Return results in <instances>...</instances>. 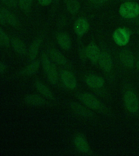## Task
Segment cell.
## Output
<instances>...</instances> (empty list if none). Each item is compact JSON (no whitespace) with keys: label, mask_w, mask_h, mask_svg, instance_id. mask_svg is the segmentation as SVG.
<instances>
[{"label":"cell","mask_w":139,"mask_h":156,"mask_svg":"<svg viewBox=\"0 0 139 156\" xmlns=\"http://www.w3.org/2000/svg\"><path fill=\"white\" fill-rule=\"evenodd\" d=\"M25 101L28 105L34 106H42L45 104V101L42 97L37 94H30L25 97Z\"/></svg>","instance_id":"2e32d148"},{"label":"cell","mask_w":139,"mask_h":156,"mask_svg":"<svg viewBox=\"0 0 139 156\" xmlns=\"http://www.w3.org/2000/svg\"><path fill=\"white\" fill-rule=\"evenodd\" d=\"M98 61L100 67L104 71L110 72L113 64L111 56L108 54L104 52L100 54Z\"/></svg>","instance_id":"7c38bea8"},{"label":"cell","mask_w":139,"mask_h":156,"mask_svg":"<svg viewBox=\"0 0 139 156\" xmlns=\"http://www.w3.org/2000/svg\"><path fill=\"white\" fill-rule=\"evenodd\" d=\"M18 4L20 9L25 12H28L32 7L33 0H18Z\"/></svg>","instance_id":"603a6c76"},{"label":"cell","mask_w":139,"mask_h":156,"mask_svg":"<svg viewBox=\"0 0 139 156\" xmlns=\"http://www.w3.org/2000/svg\"><path fill=\"white\" fill-rule=\"evenodd\" d=\"M38 3L43 6H48L52 3V0H38Z\"/></svg>","instance_id":"484cf974"},{"label":"cell","mask_w":139,"mask_h":156,"mask_svg":"<svg viewBox=\"0 0 139 156\" xmlns=\"http://www.w3.org/2000/svg\"><path fill=\"white\" fill-rule=\"evenodd\" d=\"M49 53L50 58L56 63L60 65H65L67 63L66 58L57 49H50Z\"/></svg>","instance_id":"9a60e30c"},{"label":"cell","mask_w":139,"mask_h":156,"mask_svg":"<svg viewBox=\"0 0 139 156\" xmlns=\"http://www.w3.org/2000/svg\"><path fill=\"white\" fill-rule=\"evenodd\" d=\"M74 144L77 149L84 153H89L90 146L87 139L83 135H77L74 139Z\"/></svg>","instance_id":"9c48e42d"},{"label":"cell","mask_w":139,"mask_h":156,"mask_svg":"<svg viewBox=\"0 0 139 156\" xmlns=\"http://www.w3.org/2000/svg\"><path fill=\"white\" fill-rule=\"evenodd\" d=\"M0 43L1 45L3 47H8L10 44L9 37L2 29L0 31Z\"/></svg>","instance_id":"cb8c5ba5"},{"label":"cell","mask_w":139,"mask_h":156,"mask_svg":"<svg viewBox=\"0 0 139 156\" xmlns=\"http://www.w3.org/2000/svg\"><path fill=\"white\" fill-rule=\"evenodd\" d=\"M57 40L58 44L62 49L68 50L72 46V42L68 35L65 33H60L58 35Z\"/></svg>","instance_id":"5bb4252c"},{"label":"cell","mask_w":139,"mask_h":156,"mask_svg":"<svg viewBox=\"0 0 139 156\" xmlns=\"http://www.w3.org/2000/svg\"><path fill=\"white\" fill-rule=\"evenodd\" d=\"M115 41L118 45L124 46L128 43L130 39V34L125 29L119 28L116 30L113 34Z\"/></svg>","instance_id":"52a82bcc"},{"label":"cell","mask_w":139,"mask_h":156,"mask_svg":"<svg viewBox=\"0 0 139 156\" xmlns=\"http://www.w3.org/2000/svg\"><path fill=\"white\" fill-rule=\"evenodd\" d=\"M0 21L3 25L8 23L12 26H15L17 24V20L14 14L8 9L4 8L1 10Z\"/></svg>","instance_id":"ba28073f"},{"label":"cell","mask_w":139,"mask_h":156,"mask_svg":"<svg viewBox=\"0 0 139 156\" xmlns=\"http://www.w3.org/2000/svg\"><path fill=\"white\" fill-rule=\"evenodd\" d=\"M124 101L127 110L130 113L136 114L139 111V101L136 93L128 89L124 93Z\"/></svg>","instance_id":"3957f363"},{"label":"cell","mask_w":139,"mask_h":156,"mask_svg":"<svg viewBox=\"0 0 139 156\" xmlns=\"http://www.w3.org/2000/svg\"><path fill=\"white\" fill-rule=\"evenodd\" d=\"M91 3L94 4H101L105 3L107 0H89Z\"/></svg>","instance_id":"4316f807"},{"label":"cell","mask_w":139,"mask_h":156,"mask_svg":"<svg viewBox=\"0 0 139 156\" xmlns=\"http://www.w3.org/2000/svg\"><path fill=\"white\" fill-rule=\"evenodd\" d=\"M35 86L38 91L45 97L50 100L54 99L52 93L43 83L40 81H37L35 83Z\"/></svg>","instance_id":"ffe728a7"},{"label":"cell","mask_w":139,"mask_h":156,"mask_svg":"<svg viewBox=\"0 0 139 156\" xmlns=\"http://www.w3.org/2000/svg\"><path fill=\"white\" fill-rule=\"evenodd\" d=\"M55 2H59V1H60V0H55Z\"/></svg>","instance_id":"f546056e"},{"label":"cell","mask_w":139,"mask_h":156,"mask_svg":"<svg viewBox=\"0 0 139 156\" xmlns=\"http://www.w3.org/2000/svg\"><path fill=\"white\" fill-rule=\"evenodd\" d=\"M79 100L87 107L92 110L99 111L103 113H108V109L93 94L84 92L80 94Z\"/></svg>","instance_id":"6da1fadb"},{"label":"cell","mask_w":139,"mask_h":156,"mask_svg":"<svg viewBox=\"0 0 139 156\" xmlns=\"http://www.w3.org/2000/svg\"><path fill=\"white\" fill-rule=\"evenodd\" d=\"M6 65L4 62H1L0 65V71L1 73H3L6 69Z\"/></svg>","instance_id":"83f0119b"},{"label":"cell","mask_w":139,"mask_h":156,"mask_svg":"<svg viewBox=\"0 0 139 156\" xmlns=\"http://www.w3.org/2000/svg\"><path fill=\"white\" fill-rule=\"evenodd\" d=\"M137 66L138 69L139 70V60H138L137 62Z\"/></svg>","instance_id":"f1b7e54d"},{"label":"cell","mask_w":139,"mask_h":156,"mask_svg":"<svg viewBox=\"0 0 139 156\" xmlns=\"http://www.w3.org/2000/svg\"><path fill=\"white\" fill-rule=\"evenodd\" d=\"M86 56L94 63L98 61L100 54L99 48L95 44H91L87 47L85 50Z\"/></svg>","instance_id":"8fae6325"},{"label":"cell","mask_w":139,"mask_h":156,"mask_svg":"<svg viewBox=\"0 0 139 156\" xmlns=\"http://www.w3.org/2000/svg\"><path fill=\"white\" fill-rule=\"evenodd\" d=\"M121 61L126 67L131 68L134 66V58L130 52L124 50L122 51L120 54Z\"/></svg>","instance_id":"e0dca14e"},{"label":"cell","mask_w":139,"mask_h":156,"mask_svg":"<svg viewBox=\"0 0 139 156\" xmlns=\"http://www.w3.org/2000/svg\"><path fill=\"white\" fill-rule=\"evenodd\" d=\"M11 44L13 49L18 54L25 55L27 53L26 47L25 44L19 39L14 37L12 39Z\"/></svg>","instance_id":"d6986e66"},{"label":"cell","mask_w":139,"mask_h":156,"mask_svg":"<svg viewBox=\"0 0 139 156\" xmlns=\"http://www.w3.org/2000/svg\"><path fill=\"white\" fill-rule=\"evenodd\" d=\"M119 12L124 18L135 17L139 15V5L135 2H126L121 6Z\"/></svg>","instance_id":"277c9868"},{"label":"cell","mask_w":139,"mask_h":156,"mask_svg":"<svg viewBox=\"0 0 139 156\" xmlns=\"http://www.w3.org/2000/svg\"><path fill=\"white\" fill-rule=\"evenodd\" d=\"M89 28V23L86 20L83 18H79L75 22L74 30L78 36L84 35L88 31Z\"/></svg>","instance_id":"4fadbf2b"},{"label":"cell","mask_w":139,"mask_h":156,"mask_svg":"<svg viewBox=\"0 0 139 156\" xmlns=\"http://www.w3.org/2000/svg\"><path fill=\"white\" fill-rule=\"evenodd\" d=\"M1 2L10 8H15L18 4L17 0H1Z\"/></svg>","instance_id":"d4e9b609"},{"label":"cell","mask_w":139,"mask_h":156,"mask_svg":"<svg viewBox=\"0 0 139 156\" xmlns=\"http://www.w3.org/2000/svg\"><path fill=\"white\" fill-rule=\"evenodd\" d=\"M41 63L48 80L52 84H56L59 78L57 71L54 64L45 54H42Z\"/></svg>","instance_id":"7a4b0ae2"},{"label":"cell","mask_w":139,"mask_h":156,"mask_svg":"<svg viewBox=\"0 0 139 156\" xmlns=\"http://www.w3.org/2000/svg\"><path fill=\"white\" fill-rule=\"evenodd\" d=\"M71 108L72 110L78 115L87 119H91L94 117V114L89 108L83 106L78 102L71 103Z\"/></svg>","instance_id":"5b68a950"},{"label":"cell","mask_w":139,"mask_h":156,"mask_svg":"<svg viewBox=\"0 0 139 156\" xmlns=\"http://www.w3.org/2000/svg\"><path fill=\"white\" fill-rule=\"evenodd\" d=\"M62 81L65 86L68 89H74L77 87V79L74 74L68 70H64L61 73Z\"/></svg>","instance_id":"8992f818"},{"label":"cell","mask_w":139,"mask_h":156,"mask_svg":"<svg viewBox=\"0 0 139 156\" xmlns=\"http://www.w3.org/2000/svg\"><path fill=\"white\" fill-rule=\"evenodd\" d=\"M66 5L68 11L71 14H77L80 9V4L77 0H68Z\"/></svg>","instance_id":"7402d4cb"},{"label":"cell","mask_w":139,"mask_h":156,"mask_svg":"<svg viewBox=\"0 0 139 156\" xmlns=\"http://www.w3.org/2000/svg\"><path fill=\"white\" fill-rule=\"evenodd\" d=\"M41 43V39H36L34 41L31 43L29 48L28 51L29 58L32 61L35 60V59L37 57Z\"/></svg>","instance_id":"ac0fdd59"},{"label":"cell","mask_w":139,"mask_h":156,"mask_svg":"<svg viewBox=\"0 0 139 156\" xmlns=\"http://www.w3.org/2000/svg\"><path fill=\"white\" fill-rule=\"evenodd\" d=\"M40 67V62L34 60L29 64L24 69L23 73L27 76H32L36 73Z\"/></svg>","instance_id":"44dd1931"},{"label":"cell","mask_w":139,"mask_h":156,"mask_svg":"<svg viewBox=\"0 0 139 156\" xmlns=\"http://www.w3.org/2000/svg\"><path fill=\"white\" fill-rule=\"evenodd\" d=\"M87 85L93 89H100L104 87L105 81L102 77L97 75H91L86 79Z\"/></svg>","instance_id":"30bf717a"}]
</instances>
